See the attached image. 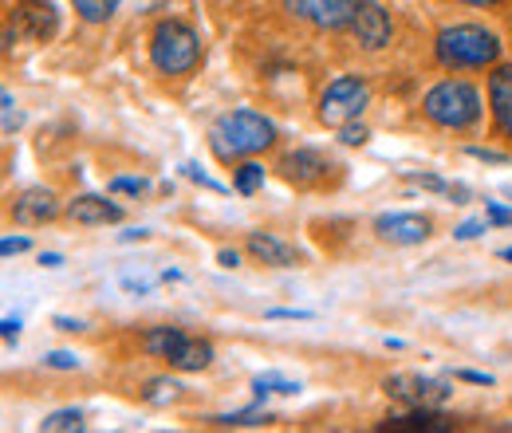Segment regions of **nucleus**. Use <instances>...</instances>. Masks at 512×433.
Segmentation results:
<instances>
[{
    "label": "nucleus",
    "mask_w": 512,
    "mask_h": 433,
    "mask_svg": "<svg viewBox=\"0 0 512 433\" xmlns=\"http://www.w3.org/2000/svg\"><path fill=\"white\" fill-rule=\"evenodd\" d=\"M44 363H48V367H56V371H75V367H79V359H75L71 351H52Z\"/></svg>",
    "instance_id": "25"
},
{
    "label": "nucleus",
    "mask_w": 512,
    "mask_h": 433,
    "mask_svg": "<svg viewBox=\"0 0 512 433\" xmlns=\"http://www.w3.org/2000/svg\"><path fill=\"white\" fill-rule=\"evenodd\" d=\"M24 123V119H20V115H4V119H0V126H4V130H16V126Z\"/></svg>",
    "instance_id": "39"
},
{
    "label": "nucleus",
    "mask_w": 512,
    "mask_h": 433,
    "mask_svg": "<svg viewBox=\"0 0 512 433\" xmlns=\"http://www.w3.org/2000/svg\"><path fill=\"white\" fill-rule=\"evenodd\" d=\"M489 95H493V115H497V123H501V130L512 138V63L493 71Z\"/></svg>",
    "instance_id": "15"
},
{
    "label": "nucleus",
    "mask_w": 512,
    "mask_h": 433,
    "mask_svg": "<svg viewBox=\"0 0 512 433\" xmlns=\"http://www.w3.org/2000/svg\"><path fill=\"white\" fill-rule=\"evenodd\" d=\"M16 335H20V319H0V339L16 343Z\"/></svg>",
    "instance_id": "33"
},
{
    "label": "nucleus",
    "mask_w": 512,
    "mask_h": 433,
    "mask_svg": "<svg viewBox=\"0 0 512 433\" xmlns=\"http://www.w3.org/2000/svg\"><path fill=\"white\" fill-rule=\"evenodd\" d=\"M501 56V40L477 24H453L438 36V60L446 67H489Z\"/></svg>",
    "instance_id": "2"
},
{
    "label": "nucleus",
    "mask_w": 512,
    "mask_h": 433,
    "mask_svg": "<svg viewBox=\"0 0 512 433\" xmlns=\"http://www.w3.org/2000/svg\"><path fill=\"white\" fill-rule=\"evenodd\" d=\"M111 193H146V178H115Z\"/></svg>",
    "instance_id": "26"
},
{
    "label": "nucleus",
    "mask_w": 512,
    "mask_h": 433,
    "mask_svg": "<svg viewBox=\"0 0 512 433\" xmlns=\"http://www.w3.org/2000/svg\"><path fill=\"white\" fill-rule=\"evenodd\" d=\"M272 138H276V126L268 123L264 115H256V111H229V115H221V119H217L213 134H209V142H213L217 158H225V162H233V158H249V154L268 150V146H272Z\"/></svg>",
    "instance_id": "1"
},
{
    "label": "nucleus",
    "mask_w": 512,
    "mask_h": 433,
    "mask_svg": "<svg viewBox=\"0 0 512 433\" xmlns=\"http://www.w3.org/2000/svg\"><path fill=\"white\" fill-rule=\"evenodd\" d=\"M233 186H237V193L253 197L256 189L264 186V166H260V162H245V166H237V178H233Z\"/></svg>",
    "instance_id": "20"
},
{
    "label": "nucleus",
    "mask_w": 512,
    "mask_h": 433,
    "mask_svg": "<svg viewBox=\"0 0 512 433\" xmlns=\"http://www.w3.org/2000/svg\"><path fill=\"white\" fill-rule=\"evenodd\" d=\"M351 32L363 48H386L390 44V16H386L383 4L375 0H359L355 16H351Z\"/></svg>",
    "instance_id": "9"
},
{
    "label": "nucleus",
    "mask_w": 512,
    "mask_h": 433,
    "mask_svg": "<svg viewBox=\"0 0 512 433\" xmlns=\"http://www.w3.org/2000/svg\"><path fill=\"white\" fill-rule=\"evenodd\" d=\"M284 8L292 16L316 24V28L335 32V28H351V16H355L359 0H284Z\"/></svg>",
    "instance_id": "7"
},
{
    "label": "nucleus",
    "mask_w": 512,
    "mask_h": 433,
    "mask_svg": "<svg viewBox=\"0 0 512 433\" xmlns=\"http://www.w3.org/2000/svg\"><path fill=\"white\" fill-rule=\"evenodd\" d=\"M501 256H505V260H512V248H505V252H501Z\"/></svg>",
    "instance_id": "42"
},
{
    "label": "nucleus",
    "mask_w": 512,
    "mask_h": 433,
    "mask_svg": "<svg viewBox=\"0 0 512 433\" xmlns=\"http://www.w3.org/2000/svg\"><path fill=\"white\" fill-rule=\"evenodd\" d=\"M217 260H221V264H225V268H237V264H241V256H237V252H229V248H225V252H221V256H217Z\"/></svg>",
    "instance_id": "38"
},
{
    "label": "nucleus",
    "mask_w": 512,
    "mask_h": 433,
    "mask_svg": "<svg viewBox=\"0 0 512 433\" xmlns=\"http://www.w3.org/2000/svg\"><path fill=\"white\" fill-rule=\"evenodd\" d=\"M52 323H56L60 331H83V327H87V323H79V319H67V315H56Z\"/></svg>",
    "instance_id": "34"
},
{
    "label": "nucleus",
    "mask_w": 512,
    "mask_h": 433,
    "mask_svg": "<svg viewBox=\"0 0 512 433\" xmlns=\"http://www.w3.org/2000/svg\"><path fill=\"white\" fill-rule=\"evenodd\" d=\"M457 374H461L465 382H481V386H489V382H493L489 374H477V371H457Z\"/></svg>",
    "instance_id": "37"
},
{
    "label": "nucleus",
    "mask_w": 512,
    "mask_h": 433,
    "mask_svg": "<svg viewBox=\"0 0 512 433\" xmlns=\"http://www.w3.org/2000/svg\"><path fill=\"white\" fill-rule=\"evenodd\" d=\"M268 319H312V311H268Z\"/></svg>",
    "instance_id": "35"
},
{
    "label": "nucleus",
    "mask_w": 512,
    "mask_h": 433,
    "mask_svg": "<svg viewBox=\"0 0 512 433\" xmlns=\"http://www.w3.org/2000/svg\"><path fill=\"white\" fill-rule=\"evenodd\" d=\"M465 4H497V0H465Z\"/></svg>",
    "instance_id": "41"
},
{
    "label": "nucleus",
    "mask_w": 512,
    "mask_h": 433,
    "mask_svg": "<svg viewBox=\"0 0 512 433\" xmlns=\"http://www.w3.org/2000/svg\"><path fill=\"white\" fill-rule=\"evenodd\" d=\"M40 430H44V433H75V430H83V410H56V414H48V418L40 422Z\"/></svg>",
    "instance_id": "19"
},
{
    "label": "nucleus",
    "mask_w": 512,
    "mask_h": 433,
    "mask_svg": "<svg viewBox=\"0 0 512 433\" xmlns=\"http://www.w3.org/2000/svg\"><path fill=\"white\" fill-rule=\"evenodd\" d=\"M383 386L390 398H398V402L410 406V410H418V406L438 410L449 394H453L449 382H442V378H422V374H390Z\"/></svg>",
    "instance_id": "6"
},
{
    "label": "nucleus",
    "mask_w": 512,
    "mask_h": 433,
    "mask_svg": "<svg viewBox=\"0 0 512 433\" xmlns=\"http://www.w3.org/2000/svg\"><path fill=\"white\" fill-rule=\"evenodd\" d=\"M28 248H32L28 237H4L0 241V256H16V252H28Z\"/></svg>",
    "instance_id": "27"
},
{
    "label": "nucleus",
    "mask_w": 512,
    "mask_h": 433,
    "mask_svg": "<svg viewBox=\"0 0 512 433\" xmlns=\"http://www.w3.org/2000/svg\"><path fill=\"white\" fill-rule=\"evenodd\" d=\"M367 99H371V87H367L359 75H343V79H335V83L323 91L320 119L327 126L351 123V119H359V115H363Z\"/></svg>",
    "instance_id": "5"
},
{
    "label": "nucleus",
    "mask_w": 512,
    "mask_h": 433,
    "mask_svg": "<svg viewBox=\"0 0 512 433\" xmlns=\"http://www.w3.org/2000/svg\"><path fill=\"white\" fill-rule=\"evenodd\" d=\"M422 107H426V115L438 126L461 130V126L477 123V115H481V95H477V87L465 83V79H446V83H438V87L426 95Z\"/></svg>",
    "instance_id": "3"
},
{
    "label": "nucleus",
    "mask_w": 512,
    "mask_h": 433,
    "mask_svg": "<svg viewBox=\"0 0 512 433\" xmlns=\"http://www.w3.org/2000/svg\"><path fill=\"white\" fill-rule=\"evenodd\" d=\"M367 138H371V134H367V126L355 123V119H351V123L339 126V142H343V146H363Z\"/></svg>",
    "instance_id": "24"
},
{
    "label": "nucleus",
    "mask_w": 512,
    "mask_h": 433,
    "mask_svg": "<svg viewBox=\"0 0 512 433\" xmlns=\"http://www.w3.org/2000/svg\"><path fill=\"white\" fill-rule=\"evenodd\" d=\"M284 178L288 182H296V186H312V182H320L323 170H327V162H323L316 150H296V154H288L284 158Z\"/></svg>",
    "instance_id": "14"
},
{
    "label": "nucleus",
    "mask_w": 512,
    "mask_h": 433,
    "mask_svg": "<svg viewBox=\"0 0 512 433\" xmlns=\"http://www.w3.org/2000/svg\"><path fill=\"white\" fill-rule=\"evenodd\" d=\"M186 343V331L182 327H154V331H146V351L154 355V359H174V351Z\"/></svg>",
    "instance_id": "17"
},
{
    "label": "nucleus",
    "mask_w": 512,
    "mask_h": 433,
    "mask_svg": "<svg viewBox=\"0 0 512 433\" xmlns=\"http://www.w3.org/2000/svg\"><path fill=\"white\" fill-rule=\"evenodd\" d=\"M481 233H485L481 221H465V225H457V241H477Z\"/></svg>",
    "instance_id": "29"
},
{
    "label": "nucleus",
    "mask_w": 512,
    "mask_h": 433,
    "mask_svg": "<svg viewBox=\"0 0 512 433\" xmlns=\"http://www.w3.org/2000/svg\"><path fill=\"white\" fill-rule=\"evenodd\" d=\"M182 174H186V178H190V182H197V186H205V189H217V193H221V186H217V182H213V178H205V174H201V170H197V166H182Z\"/></svg>",
    "instance_id": "30"
},
{
    "label": "nucleus",
    "mask_w": 512,
    "mask_h": 433,
    "mask_svg": "<svg viewBox=\"0 0 512 433\" xmlns=\"http://www.w3.org/2000/svg\"><path fill=\"white\" fill-rule=\"evenodd\" d=\"M410 182H418V186H426V189H438V193H442V189H449L438 174H410Z\"/></svg>",
    "instance_id": "32"
},
{
    "label": "nucleus",
    "mask_w": 512,
    "mask_h": 433,
    "mask_svg": "<svg viewBox=\"0 0 512 433\" xmlns=\"http://www.w3.org/2000/svg\"><path fill=\"white\" fill-rule=\"evenodd\" d=\"M60 213V201H56V193L52 189H24L20 193V201L12 205V217L20 221V225H48L52 217Z\"/></svg>",
    "instance_id": "11"
},
{
    "label": "nucleus",
    "mask_w": 512,
    "mask_h": 433,
    "mask_svg": "<svg viewBox=\"0 0 512 433\" xmlns=\"http://www.w3.org/2000/svg\"><path fill=\"white\" fill-rule=\"evenodd\" d=\"M40 264H44V268H60V264H64V256H60V252H44V256H40Z\"/></svg>",
    "instance_id": "36"
},
{
    "label": "nucleus",
    "mask_w": 512,
    "mask_h": 433,
    "mask_svg": "<svg viewBox=\"0 0 512 433\" xmlns=\"http://www.w3.org/2000/svg\"><path fill=\"white\" fill-rule=\"evenodd\" d=\"M375 233L386 245H422L430 237V221L422 213H386L375 221Z\"/></svg>",
    "instance_id": "10"
},
{
    "label": "nucleus",
    "mask_w": 512,
    "mask_h": 433,
    "mask_svg": "<svg viewBox=\"0 0 512 433\" xmlns=\"http://www.w3.org/2000/svg\"><path fill=\"white\" fill-rule=\"evenodd\" d=\"M150 56H154V67L166 71V75H186L197 67L201 60V40L190 24L182 20H166L158 24L154 32V44H150Z\"/></svg>",
    "instance_id": "4"
},
{
    "label": "nucleus",
    "mask_w": 512,
    "mask_h": 433,
    "mask_svg": "<svg viewBox=\"0 0 512 433\" xmlns=\"http://www.w3.org/2000/svg\"><path fill=\"white\" fill-rule=\"evenodd\" d=\"M56 28H60V16H56V4H48V0H24V4H16L12 20H8V32L28 36V40H52Z\"/></svg>",
    "instance_id": "8"
},
{
    "label": "nucleus",
    "mask_w": 512,
    "mask_h": 433,
    "mask_svg": "<svg viewBox=\"0 0 512 433\" xmlns=\"http://www.w3.org/2000/svg\"><path fill=\"white\" fill-rule=\"evenodd\" d=\"M217 426H268L272 418L268 414H260V410H241V414H221V418H213Z\"/></svg>",
    "instance_id": "22"
},
{
    "label": "nucleus",
    "mask_w": 512,
    "mask_h": 433,
    "mask_svg": "<svg viewBox=\"0 0 512 433\" xmlns=\"http://www.w3.org/2000/svg\"><path fill=\"white\" fill-rule=\"evenodd\" d=\"M71 4H75V12H79L87 24H103V20H111V16L119 12L123 0H71Z\"/></svg>",
    "instance_id": "18"
},
{
    "label": "nucleus",
    "mask_w": 512,
    "mask_h": 433,
    "mask_svg": "<svg viewBox=\"0 0 512 433\" xmlns=\"http://www.w3.org/2000/svg\"><path fill=\"white\" fill-rule=\"evenodd\" d=\"M489 221L501 225V229H512V209H505V205H489Z\"/></svg>",
    "instance_id": "31"
},
{
    "label": "nucleus",
    "mask_w": 512,
    "mask_h": 433,
    "mask_svg": "<svg viewBox=\"0 0 512 433\" xmlns=\"http://www.w3.org/2000/svg\"><path fill=\"white\" fill-rule=\"evenodd\" d=\"M67 217H71L75 225H115V221H123V209H119L115 201H107V197L83 193V197H75V201L67 205Z\"/></svg>",
    "instance_id": "12"
},
{
    "label": "nucleus",
    "mask_w": 512,
    "mask_h": 433,
    "mask_svg": "<svg viewBox=\"0 0 512 433\" xmlns=\"http://www.w3.org/2000/svg\"><path fill=\"white\" fill-rule=\"evenodd\" d=\"M146 237H150L146 229H130V233H123V241H146Z\"/></svg>",
    "instance_id": "40"
},
{
    "label": "nucleus",
    "mask_w": 512,
    "mask_h": 433,
    "mask_svg": "<svg viewBox=\"0 0 512 433\" xmlns=\"http://www.w3.org/2000/svg\"><path fill=\"white\" fill-rule=\"evenodd\" d=\"M249 252H253L260 264H268V268H292L300 256H296V248L284 245L280 237H272V233H249Z\"/></svg>",
    "instance_id": "13"
},
{
    "label": "nucleus",
    "mask_w": 512,
    "mask_h": 433,
    "mask_svg": "<svg viewBox=\"0 0 512 433\" xmlns=\"http://www.w3.org/2000/svg\"><path fill=\"white\" fill-rule=\"evenodd\" d=\"M209 363H213V347L205 339H190V335L170 359V367H178V371H205Z\"/></svg>",
    "instance_id": "16"
},
{
    "label": "nucleus",
    "mask_w": 512,
    "mask_h": 433,
    "mask_svg": "<svg viewBox=\"0 0 512 433\" xmlns=\"http://www.w3.org/2000/svg\"><path fill=\"white\" fill-rule=\"evenodd\" d=\"M465 154H469V158H481V162H497V166H505V162H509L501 150H477V146H469Z\"/></svg>",
    "instance_id": "28"
},
{
    "label": "nucleus",
    "mask_w": 512,
    "mask_h": 433,
    "mask_svg": "<svg viewBox=\"0 0 512 433\" xmlns=\"http://www.w3.org/2000/svg\"><path fill=\"white\" fill-rule=\"evenodd\" d=\"M253 390L264 398V394H300V382H288V378H280V374H260L253 382Z\"/></svg>",
    "instance_id": "21"
},
{
    "label": "nucleus",
    "mask_w": 512,
    "mask_h": 433,
    "mask_svg": "<svg viewBox=\"0 0 512 433\" xmlns=\"http://www.w3.org/2000/svg\"><path fill=\"white\" fill-rule=\"evenodd\" d=\"M178 394H182V386L170 382V378H158V382L146 386V402H174Z\"/></svg>",
    "instance_id": "23"
}]
</instances>
